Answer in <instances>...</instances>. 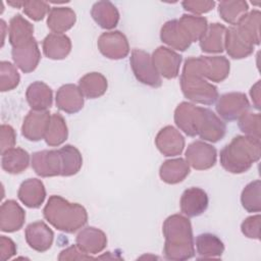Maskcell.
<instances>
[{
    "mask_svg": "<svg viewBox=\"0 0 261 261\" xmlns=\"http://www.w3.org/2000/svg\"><path fill=\"white\" fill-rule=\"evenodd\" d=\"M225 132V123L212 110L201 107L198 136L204 141L216 143L224 137Z\"/></svg>",
    "mask_w": 261,
    "mask_h": 261,
    "instance_id": "cell-10",
    "label": "cell"
},
{
    "mask_svg": "<svg viewBox=\"0 0 261 261\" xmlns=\"http://www.w3.org/2000/svg\"><path fill=\"white\" fill-rule=\"evenodd\" d=\"M50 113L47 110H31L23 119L21 126L22 136L32 142H38L44 139L49 121Z\"/></svg>",
    "mask_w": 261,
    "mask_h": 261,
    "instance_id": "cell-13",
    "label": "cell"
},
{
    "mask_svg": "<svg viewBox=\"0 0 261 261\" xmlns=\"http://www.w3.org/2000/svg\"><path fill=\"white\" fill-rule=\"evenodd\" d=\"M261 156L260 139L237 136L220 151V164L230 173L248 171Z\"/></svg>",
    "mask_w": 261,
    "mask_h": 261,
    "instance_id": "cell-2",
    "label": "cell"
},
{
    "mask_svg": "<svg viewBox=\"0 0 261 261\" xmlns=\"http://www.w3.org/2000/svg\"><path fill=\"white\" fill-rule=\"evenodd\" d=\"M16 254V245L15 243L5 237L1 236L0 237V258L2 261H5L7 259H10L12 256Z\"/></svg>",
    "mask_w": 261,
    "mask_h": 261,
    "instance_id": "cell-48",
    "label": "cell"
},
{
    "mask_svg": "<svg viewBox=\"0 0 261 261\" xmlns=\"http://www.w3.org/2000/svg\"><path fill=\"white\" fill-rule=\"evenodd\" d=\"M106 77L100 72H89L79 81V88L88 99H96L103 96L107 90Z\"/></svg>",
    "mask_w": 261,
    "mask_h": 261,
    "instance_id": "cell-33",
    "label": "cell"
},
{
    "mask_svg": "<svg viewBox=\"0 0 261 261\" xmlns=\"http://www.w3.org/2000/svg\"><path fill=\"white\" fill-rule=\"evenodd\" d=\"M16 143V135L13 127L9 124L1 125V153L13 148Z\"/></svg>",
    "mask_w": 261,
    "mask_h": 261,
    "instance_id": "cell-46",
    "label": "cell"
},
{
    "mask_svg": "<svg viewBox=\"0 0 261 261\" xmlns=\"http://www.w3.org/2000/svg\"><path fill=\"white\" fill-rule=\"evenodd\" d=\"M201 107L190 102H181L174 110V122L176 126L189 137L198 136Z\"/></svg>",
    "mask_w": 261,
    "mask_h": 261,
    "instance_id": "cell-12",
    "label": "cell"
},
{
    "mask_svg": "<svg viewBox=\"0 0 261 261\" xmlns=\"http://www.w3.org/2000/svg\"><path fill=\"white\" fill-rule=\"evenodd\" d=\"M190 173V165L182 158H174L166 160L159 169L160 178L169 185L182 181Z\"/></svg>",
    "mask_w": 261,
    "mask_h": 261,
    "instance_id": "cell-31",
    "label": "cell"
},
{
    "mask_svg": "<svg viewBox=\"0 0 261 261\" xmlns=\"http://www.w3.org/2000/svg\"><path fill=\"white\" fill-rule=\"evenodd\" d=\"M217 113L227 121L239 119L244 113L248 112L250 102L244 93L231 92L221 95L216 103Z\"/></svg>",
    "mask_w": 261,
    "mask_h": 261,
    "instance_id": "cell-6",
    "label": "cell"
},
{
    "mask_svg": "<svg viewBox=\"0 0 261 261\" xmlns=\"http://www.w3.org/2000/svg\"><path fill=\"white\" fill-rule=\"evenodd\" d=\"M241 203L248 212H259L261 210V181L259 179L249 182L244 188Z\"/></svg>",
    "mask_w": 261,
    "mask_h": 261,
    "instance_id": "cell-40",
    "label": "cell"
},
{
    "mask_svg": "<svg viewBox=\"0 0 261 261\" xmlns=\"http://www.w3.org/2000/svg\"><path fill=\"white\" fill-rule=\"evenodd\" d=\"M25 98L32 110L44 111L52 106L53 93L47 84L37 81L28 87Z\"/></svg>",
    "mask_w": 261,
    "mask_h": 261,
    "instance_id": "cell-24",
    "label": "cell"
},
{
    "mask_svg": "<svg viewBox=\"0 0 261 261\" xmlns=\"http://www.w3.org/2000/svg\"><path fill=\"white\" fill-rule=\"evenodd\" d=\"M215 4H216L215 1H198V0L188 1L187 0L181 2V5L185 10L195 14H203V13L209 12L214 8Z\"/></svg>",
    "mask_w": 261,
    "mask_h": 261,
    "instance_id": "cell-45",
    "label": "cell"
},
{
    "mask_svg": "<svg viewBox=\"0 0 261 261\" xmlns=\"http://www.w3.org/2000/svg\"><path fill=\"white\" fill-rule=\"evenodd\" d=\"M196 249L200 258H219L224 252V245L217 236L205 232L196 238Z\"/></svg>",
    "mask_w": 261,
    "mask_h": 261,
    "instance_id": "cell-35",
    "label": "cell"
},
{
    "mask_svg": "<svg viewBox=\"0 0 261 261\" xmlns=\"http://www.w3.org/2000/svg\"><path fill=\"white\" fill-rule=\"evenodd\" d=\"M8 35L12 48L18 47L34 39V27L23 16L16 14L9 21Z\"/></svg>",
    "mask_w": 261,
    "mask_h": 261,
    "instance_id": "cell-29",
    "label": "cell"
},
{
    "mask_svg": "<svg viewBox=\"0 0 261 261\" xmlns=\"http://www.w3.org/2000/svg\"><path fill=\"white\" fill-rule=\"evenodd\" d=\"M42 48L46 57L54 60H60L70 53L71 42L64 34L51 33L43 40Z\"/></svg>",
    "mask_w": 261,
    "mask_h": 261,
    "instance_id": "cell-25",
    "label": "cell"
},
{
    "mask_svg": "<svg viewBox=\"0 0 261 261\" xmlns=\"http://www.w3.org/2000/svg\"><path fill=\"white\" fill-rule=\"evenodd\" d=\"M75 245L81 251L88 255L98 254L105 249L107 238L101 229L94 226H87L77 233Z\"/></svg>",
    "mask_w": 261,
    "mask_h": 261,
    "instance_id": "cell-20",
    "label": "cell"
},
{
    "mask_svg": "<svg viewBox=\"0 0 261 261\" xmlns=\"http://www.w3.org/2000/svg\"><path fill=\"white\" fill-rule=\"evenodd\" d=\"M32 167L42 177L61 175V158L58 150H43L33 153Z\"/></svg>",
    "mask_w": 261,
    "mask_h": 261,
    "instance_id": "cell-11",
    "label": "cell"
},
{
    "mask_svg": "<svg viewBox=\"0 0 261 261\" xmlns=\"http://www.w3.org/2000/svg\"><path fill=\"white\" fill-rule=\"evenodd\" d=\"M250 95L254 106L260 109V81H258L250 90Z\"/></svg>",
    "mask_w": 261,
    "mask_h": 261,
    "instance_id": "cell-49",
    "label": "cell"
},
{
    "mask_svg": "<svg viewBox=\"0 0 261 261\" xmlns=\"http://www.w3.org/2000/svg\"><path fill=\"white\" fill-rule=\"evenodd\" d=\"M248 3L244 0L221 1L218 4V13L227 23L237 25L240 19L248 12Z\"/></svg>",
    "mask_w": 261,
    "mask_h": 261,
    "instance_id": "cell-38",
    "label": "cell"
},
{
    "mask_svg": "<svg viewBox=\"0 0 261 261\" xmlns=\"http://www.w3.org/2000/svg\"><path fill=\"white\" fill-rule=\"evenodd\" d=\"M20 81L16 67L9 61L0 62V91L6 92L15 89Z\"/></svg>",
    "mask_w": 261,
    "mask_h": 261,
    "instance_id": "cell-41",
    "label": "cell"
},
{
    "mask_svg": "<svg viewBox=\"0 0 261 261\" xmlns=\"http://www.w3.org/2000/svg\"><path fill=\"white\" fill-rule=\"evenodd\" d=\"M25 219L24 210L14 200H7L0 208V229L4 232L19 230Z\"/></svg>",
    "mask_w": 261,
    "mask_h": 261,
    "instance_id": "cell-18",
    "label": "cell"
},
{
    "mask_svg": "<svg viewBox=\"0 0 261 261\" xmlns=\"http://www.w3.org/2000/svg\"><path fill=\"white\" fill-rule=\"evenodd\" d=\"M204 77L215 83L224 81L230 69V64L224 56H201Z\"/></svg>",
    "mask_w": 261,
    "mask_h": 261,
    "instance_id": "cell-28",
    "label": "cell"
},
{
    "mask_svg": "<svg viewBox=\"0 0 261 261\" xmlns=\"http://www.w3.org/2000/svg\"><path fill=\"white\" fill-rule=\"evenodd\" d=\"M260 220L259 214L247 217L241 224V230L249 239L259 240L260 238Z\"/></svg>",
    "mask_w": 261,
    "mask_h": 261,
    "instance_id": "cell-44",
    "label": "cell"
},
{
    "mask_svg": "<svg viewBox=\"0 0 261 261\" xmlns=\"http://www.w3.org/2000/svg\"><path fill=\"white\" fill-rule=\"evenodd\" d=\"M260 17L261 13L259 10H251L234 25L242 36L254 46L260 44Z\"/></svg>",
    "mask_w": 261,
    "mask_h": 261,
    "instance_id": "cell-34",
    "label": "cell"
},
{
    "mask_svg": "<svg viewBox=\"0 0 261 261\" xmlns=\"http://www.w3.org/2000/svg\"><path fill=\"white\" fill-rule=\"evenodd\" d=\"M92 257L83 251L79 249L76 245H72L63 251L60 252L58 256V260H86V259H91Z\"/></svg>",
    "mask_w": 261,
    "mask_h": 261,
    "instance_id": "cell-47",
    "label": "cell"
},
{
    "mask_svg": "<svg viewBox=\"0 0 261 261\" xmlns=\"http://www.w3.org/2000/svg\"><path fill=\"white\" fill-rule=\"evenodd\" d=\"M160 39L164 44L178 51H186L192 44L181 29L178 19H171L163 24L160 32Z\"/></svg>",
    "mask_w": 261,
    "mask_h": 261,
    "instance_id": "cell-23",
    "label": "cell"
},
{
    "mask_svg": "<svg viewBox=\"0 0 261 261\" xmlns=\"http://www.w3.org/2000/svg\"><path fill=\"white\" fill-rule=\"evenodd\" d=\"M23 12L35 21L42 20L50 11L49 4L45 1H23Z\"/></svg>",
    "mask_w": 261,
    "mask_h": 261,
    "instance_id": "cell-43",
    "label": "cell"
},
{
    "mask_svg": "<svg viewBox=\"0 0 261 261\" xmlns=\"http://www.w3.org/2000/svg\"><path fill=\"white\" fill-rule=\"evenodd\" d=\"M152 60L160 76L171 80L178 75L182 58L181 55L175 51L167 47L160 46L153 52Z\"/></svg>",
    "mask_w": 261,
    "mask_h": 261,
    "instance_id": "cell-9",
    "label": "cell"
},
{
    "mask_svg": "<svg viewBox=\"0 0 261 261\" xmlns=\"http://www.w3.org/2000/svg\"><path fill=\"white\" fill-rule=\"evenodd\" d=\"M224 49L231 58L242 59L253 53L254 45L244 38L236 27H230L225 32Z\"/></svg>",
    "mask_w": 261,
    "mask_h": 261,
    "instance_id": "cell-22",
    "label": "cell"
},
{
    "mask_svg": "<svg viewBox=\"0 0 261 261\" xmlns=\"http://www.w3.org/2000/svg\"><path fill=\"white\" fill-rule=\"evenodd\" d=\"M17 197L27 207L39 208L46 198L44 184L38 178H28L20 184Z\"/></svg>",
    "mask_w": 261,
    "mask_h": 261,
    "instance_id": "cell-21",
    "label": "cell"
},
{
    "mask_svg": "<svg viewBox=\"0 0 261 261\" xmlns=\"http://www.w3.org/2000/svg\"><path fill=\"white\" fill-rule=\"evenodd\" d=\"M61 158V176L76 174L83 165L81 152L72 145H65L59 149Z\"/></svg>",
    "mask_w": 261,
    "mask_h": 261,
    "instance_id": "cell-37",
    "label": "cell"
},
{
    "mask_svg": "<svg viewBox=\"0 0 261 261\" xmlns=\"http://www.w3.org/2000/svg\"><path fill=\"white\" fill-rule=\"evenodd\" d=\"M44 218L58 230L72 233L88 221V213L79 203H70L64 198L53 195L43 209Z\"/></svg>",
    "mask_w": 261,
    "mask_h": 261,
    "instance_id": "cell-4",
    "label": "cell"
},
{
    "mask_svg": "<svg viewBox=\"0 0 261 261\" xmlns=\"http://www.w3.org/2000/svg\"><path fill=\"white\" fill-rule=\"evenodd\" d=\"M225 32L226 28L219 22L209 24L199 40L201 50L206 53H221L224 50Z\"/></svg>",
    "mask_w": 261,
    "mask_h": 261,
    "instance_id": "cell-27",
    "label": "cell"
},
{
    "mask_svg": "<svg viewBox=\"0 0 261 261\" xmlns=\"http://www.w3.org/2000/svg\"><path fill=\"white\" fill-rule=\"evenodd\" d=\"M30 164L29 153L21 148H10L1 153V166L11 174H17L28 168Z\"/></svg>",
    "mask_w": 261,
    "mask_h": 261,
    "instance_id": "cell-32",
    "label": "cell"
},
{
    "mask_svg": "<svg viewBox=\"0 0 261 261\" xmlns=\"http://www.w3.org/2000/svg\"><path fill=\"white\" fill-rule=\"evenodd\" d=\"M129 63L136 79L140 83L152 88L161 87V76L157 72L153 64L152 56L149 53L143 50L134 49L129 57Z\"/></svg>",
    "mask_w": 261,
    "mask_h": 261,
    "instance_id": "cell-5",
    "label": "cell"
},
{
    "mask_svg": "<svg viewBox=\"0 0 261 261\" xmlns=\"http://www.w3.org/2000/svg\"><path fill=\"white\" fill-rule=\"evenodd\" d=\"M155 145L164 156H177L185 148V138L175 127L166 125L158 132Z\"/></svg>",
    "mask_w": 261,
    "mask_h": 261,
    "instance_id": "cell-16",
    "label": "cell"
},
{
    "mask_svg": "<svg viewBox=\"0 0 261 261\" xmlns=\"http://www.w3.org/2000/svg\"><path fill=\"white\" fill-rule=\"evenodd\" d=\"M56 106L63 112L74 114L84 107V95L73 84L61 86L56 92Z\"/></svg>",
    "mask_w": 261,
    "mask_h": 261,
    "instance_id": "cell-19",
    "label": "cell"
},
{
    "mask_svg": "<svg viewBox=\"0 0 261 261\" xmlns=\"http://www.w3.org/2000/svg\"><path fill=\"white\" fill-rule=\"evenodd\" d=\"M209 199L206 192L200 188L192 187L184 191L179 206L180 211L188 217L201 215L208 207Z\"/></svg>",
    "mask_w": 261,
    "mask_h": 261,
    "instance_id": "cell-17",
    "label": "cell"
},
{
    "mask_svg": "<svg viewBox=\"0 0 261 261\" xmlns=\"http://www.w3.org/2000/svg\"><path fill=\"white\" fill-rule=\"evenodd\" d=\"M178 22L192 43L199 41L208 28L207 19L204 16L182 14Z\"/></svg>",
    "mask_w": 261,
    "mask_h": 261,
    "instance_id": "cell-39",
    "label": "cell"
},
{
    "mask_svg": "<svg viewBox=\"0 0 261 261\" xmlns=\"http://www.w3.org/2000/svg\"><path fill=\"white\" fill-rule=\"evenodd\" d=\"M186 159L189 165L197 170H205L213 167L216 163V149L203 141L191 143L186 150Z\"/></svg>",
    "mask_w": 261,
    "mask_h": 261,
    "instance_id": "cell-8",
    "label": "cell"
},
{
    "mask_svg": "<svg viewBox=\"0 0 261 261\" xmlns=\"http://www.w3.org/2000/svg\"><path fill=\"white\" fill-rule=\"evenodd\" d=\"M179 81L184 96L192 102L212 105L218 99L217 88L204 77L201 56L190 57L185 61Z\"/></svg>",
    "mask_w": 261,
    "mask_h": 261,
    "instance_id": "cell-3",
    "label": "cell"
},
{
    "mask_svg": "<svg viewBox=\"0 0 261 261\" xmlns=\"http://www.w3.org/2000/svg\"><path fill=\"white\" fill-rule=\"evenodd\" d=\"M11 56L15 65L22 72L29 73L34 71L41 59V53L35 38L21 46L12 48Z\"/></svg>",
    "mask_w": 261,
    "mask_h": 261,
    "instance_id": "cell-14",
    "label": "cell"
},
{
    "mask_svg": "<svg viewBox=\"0 0 261 261\" xmlns=\"http://www.w3.org/2000/svg\"><path fill=\"white\" fill-rule=\"evenodd\" d=\"M25 242L35 251L43 253L49 250L54 240L52 229L43 221L30 223L24 231Z\"/></svg>",
    "mask_w": 261,
    "mask_h": 261,
    "instance_id": "cell-15",
    "label": "cell"
},
{
    "mask_svg": "<svg viewBox=\"0 0 261 261\" xmlns=\"http://www.w3.org/2000/svg\"><path fill=\"white\" fill-rule=\"evenodd\" d=\"M76 20L75 12L70 7H52L48 12L47 25L55 34L70 30Z\"/></svg>",
    "mask_w": 261,
    "mask_h": 261,
    "instance_id": "cell-26",
    "label": "cell"
},
{
    "mask_svg": "<svg viewBox=\"0 0 261 261\" xmlns=\"http://www.w3.org/2000/svg\"><path fill=\"white\" fill-rule=\"evenodd\" d=\"M165 239L163 253L168 260L182 261L194 257V237L190 220L181 214L168 216L162 225Z\"/></svg>",
    "mask_w": 261,
    "mask_h": 261,
    "instance_id": "cell-1",
    "label": "cell"
},
{
    "mask_svg": "<svg viewBox=\"0 0 261 261\" xmlns=\"http://www.w3.org/2000/svg\"><path fill=\"white\" fill-rule=\"evenodd\" d=\"M98 49L109 59H121L128 55L129 45L126 37L119 31L105 32L98 38Z\"/></svg>",
    "mask_w": 261,
    "mask_h": 261,
    "instance_id": "cell-7",
    "label": "cell"
},
{
    "mask_svg": "<svg viewBox=\"0 0 261 261\" xmlns=\"http://www.w3.org/2000/svg\"><path fill=\"white\" fill-rule=\"evenodd\" d=\"M67 136L68 130L64 118L59 113H53L44 137L46 144L51 147L59 146L65 142Z\"/></svg>",
    "mask_w": 261,
    "mask_h": 261,
    "instance_id": "cell-36",
    "label": "cell"
},
{
    "mask_svg": "<svg viewBox=\"0 0 261 261\" xmlns=\"http://www.w3.org/2000/svg\"><path fill=\"white\" fill-rule=\"evenodd\" d=\"M238 124L240 129L250 137L260 139L261 137V115L259 113L246 112L239 119Z\"/></svg>",
    "mask_w": 261,
    "mask_h": 261,
    "instance_id": "cell-42",
    "label": "cell"
},
{
    "mask_svg": "<svg viewBox=\"0 0 261 261\" xmlns=\"http://www.w3.org/2000/svg\"><path fill=\"white\" fill-rule=\"evenodd\" d=\"M91 15L95 22L102 29H114L119 21V12L110 1H98L91 9Z\"/></svg>",
    "mask_w": 261,
    "mask_h": 261,
    "instance_id": "cell-30",
    "label": "cell"
}]
</instances>
